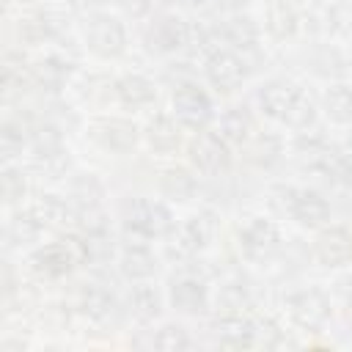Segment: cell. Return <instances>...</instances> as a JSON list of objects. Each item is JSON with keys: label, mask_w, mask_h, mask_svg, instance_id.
<instances>
[{"label": "cell", "mask_w": 352, "mask_h": 352, "mask_svg": "<svg viewBox=\"0 0 352 352\" xmlns=\"http://www.w3.org/2000/svg\"><path fill=\"white\" fill-rule=\"evenodd\" d=\"M258 107L264 116L283 121L292 129H308L316 118V107L308 99V94H302L297 85L280 82V80L258 88Z\"/></svg>", "instance_id": "obj_1"}, {"label": "cell", "mask_w": 352, "mask_h": 352, "mask_svg": "<svg viewBox=\"0 0 352 352\" xmlns=\"http://www.w3.org/2000/svg\"><path fill=\"white\" fill-rule=\"evenodd\" d=\"M121 217H124V228L135 236H143V239L165 236V234L173 231V214L160 201L129 198L121 209Z\"/></svg>", "instance_id": "obj_2"}, {"label": "cell", "mask_w": 352, "mask_h": 352, "mask_svg": "<svg viewBox=\"0 0 352 352\" xmlns=\"http://www.w3.org/2000/svg\"><path fill=\"white\" fill-rule=\"evenodd\" d=\"M85 41L99 58H118L126 50V30L116 16L96 11L85 22Z\"/></svg>", "instance_id": "obj_3"}, {"label": "cell", "mask_w": 352, "mask_h": 352, "mask_svg": "<svg viewBox=\"0 0 352 352\" xmlns=\"http://www.w3.org/2000/svg\"><path fill=\"white\" fill-rule=\"evenodd\" d=\"M88 138L113 154H126L135 148L138 143V126L126 118H116V116H99L88 124Z\"/></svg>", "instance_id": "obj_4"}, {"label": "cell", "mask_w": 352, "mask_h": 352, "mask_svg": "<svg viewBox=\"0 0 352 352\" xmlns=\"http://www.w3.org/2000/svg\"><path fill=\"white\" fill-rule=\"evenodd\" d=\"M239 250L250 261H267L280 248V231L267 217H250L239 228Z\"/></svg>", "instance_id": "obj_5"}, {"label": "cell", "mask_w": 352, "mask_h": 352, "mask_svg": "<svg viewBox=\"0 0 352 352\" xmlns=\"http://www.w3.org/2000/svg\"><path fill=\"white\" fill-rule=\"evenodd\" d=\"M190 162L206 173V176H220L223 170H228L231 165V154H228V140L217 132H198L190 140Z\"/></svg>", "instance_id": "obj_6"}, {"label": "cell", "mask_w": 352, "mask_h": 352, "mask_svg": "<svg viewBox=\"0 0 352 352\" xmlns=\"http://www.w3.org/2000/svg\"><path fill=\"white\" fill-rule=\"evenodd\" d=\"M173 116L179 118L182 126L190 129H204L212 118V102L204 88L195 82H179L173 91Z\"/></svg>", "instance_id": "obj_7"}, {"label": "cell", "mask_w": 352, "mask_h": 352, "mask_svg": "<svg viewBox=\"0 0 352 352\" xmlns=\"http://www.w3.org/2000/svg\"><path fill=\"white\" fill-rule=\"evenodd\" d=\"M286 308H289V316L305 327V330H316L322 327L327 319H330V300L322 289L316 286H308V289H300V292H292L286 297Z\"/></svg>", "instance_id": "obj_8"}, {"label": "cell", "mask_w": 352, "mask_h": 352, "mask_svg": "<svg viewBox=\"0 0 352 352\" xmlns=\"http://www.w3.org/2000/svg\"><path fill=\"white\" fill-rule=\"evenodd\" d=\"M214 228H217V220H214V212H209V209H201V212H195V214H190L182 226H179V231L173 234V253H179V256H195L198 250H204L209 242H212V236H214Z\"/></svg>", "instance_id": "obj_9"}, {"label": "cell", "mask_w": 352, "mask_h": 352, "mask_svg": "<svg viewBox=\"0 0 352 352\" xmlns=\"http://www.w3.org/2000/svg\"><path fill=\"white\" fill-rule=\"evenodd\" d=\"M77 311L94 324H113L118 322V300L102 283H80L77 289Z\"/></svg>", "instance_id": "obj_10"}, {"label": "cell", "mask_w": 352, "mask_h": 352, "mask_svg": "<svg viewBox=\"0 0 352 352\" xmlns=\"http://www.w3.org/2000/svg\"><path fill=\"white\" fill-rule=\"evenodd\" d=\"M190 41V25L176 14L157 16L146 30V44L151 52H176L187 47Z\"/></svg>", "instance_id": "obj_11"}, {"label": "cell", "mask_w": 352, "mask_h": 352, "mask_svg": "<svg viewBox=\"0 0 352 352\" xmlns=\"http://www.w3.org/2000/svg\"><path fill=\"white\" fill-rule=\"evenodd\" d=\"M204 72H206V80H209L217 91H234V88H239L242 80H245V74H248L245 60H242L236 52L220 50V47L206 55Z\"/></svg>", "instance_id": "obj_12"}, {"label": "cell", "mask_w": 352, "mask_h": 352, "mask_svg": "<svg viewBox=\"0 0 352 352\" xmlns=\"http://www.w3.org/2000/svg\"><path fill=\"white\" fill-rule=\"evenodd\" d=\"M170 305L182 314L198 316L209 308V292L204 278L192 275V272H182L170 280Z\"/></svg>", "instance_id": "obj_13"}, {"label": "cell", "mask_w": 352, "mask_h": 352, "mask_svg": "<svg viewBox=\"0 0 352 352\" xmlns=\"http://www.w3.org/2000/svg\"><path fill=\"white\" fill-rule=\"evenodd\" d=\"M314 256L324 267H341L352 258V231L344 226L322 228L314 239Z\"/></svg>", "instance_id": "obj_14"}, {"label": "cell", "mask_w": 352, "mask_h": 352, "mask_svg": "<svg viewBox=\"0 0 352 352\" xmlns=\"http://www.w3.org/2000/svg\"><path fill=\"white\" fill-rule=\"evenodd\" d=\"M77 261H80V258H77L74 248H72L66 239L50 242V245H44V248H38L36 253H30V267H33L38 275H44V278H63Z\"/></svg>", "instance_id": "obj_15"}, {"label": "cell", "mask_w": 352, "mask_h": 352, "mask_svg": "<svg viewBox=\"0 0 352 352\" xmlns=\"http://www.w3.org/2000/svg\"><path fill=\"white\" fill-rule=\"evenodd\" d=\"M212 333L220 346L250 349L256 344V322H250L248 316H223L220 314L217 322L212 324Z\"/></svg>", "instance_id": "obj_16"}, {"label": "cell", "mask_w": 352, "mask_h": 352, "mask_svg": "<svg viewBox=\"0 0 352 352\" xmlns=\"http://www.w3.org/2000/svg\"><path fill=\"white\" fill-rule=\"evenodd\" d=\"M19 30V38L28 41V44H44V41H52L60 36L63 30V16H58L55 11H33L28 16L19 19L16 25Z\"/></svg>", "instance_id": "obj_17"}, {"label": "cell", "mask_w": 352, "mask_h": 352, "mask_svg": "<svg viewBox=\"0 0 352 352\" xmlns=\"http://www.w3.org/2000/svg\"><path fill=\"white\" fill-rule=\"evenodd\" d=\"M30 209L41 220L44 228H58V231L77 228V209L69 201H63L60 195H41Z\"/></svg>", "instance_id": "obj_18"}, {"label": "cell", "mask_w": 352, "mask_h": 352, "mask_svg": "<svg viewBox=\"0 0 352 352\" xmlns=\"http://www.w3.org/2000/svg\"><path fill=\"white\" fill-rule=\"evenodd\" d=\"M289 214L305 226V228H316L322 226L324 220H330V204L314 192V190H297L294 198H292V206H289Z\"/></svg>", "instance_id": "obj_19"}, {"label": "cell", "mask_w": 352, "mask_h": 352, "mask_svg": "<svg viewBox=\"0 0 352 352\" xmlns=\"http://www.w3.org/2000/svg\"><path fill=\"white\" fill-rule=\"evenodd\" d=\"M113 94L126 107H146L154 102V82L143 74H124L113 82Z\"/></svg>", "instance_id": "obj_20"}, {"label": "cell", "mask_w": 352, "mask_h": 352, "mask_svg": "<svg viewBox=\"0 0 352 352\" xmlns=\"http://www.w3.org/2000/svg\"><path fill=\"white\" fill-rule=\"evenodd\" d=\"M30 74L33 82L41 85L44 91H60L72 74V60H66L63 55H47L36 66H30Z\"/></svg>", "instance_id": "obj_21"}, {"label": "cell", "mask_w": 352, "mask_h": 352, "mask_svg": "<svg viewBox=\"0 0 352 352\" xmlns=\"http://www.w3.org/2000/svg\"><path fill=\"white\" fill-rule=\"evenodd\" d=\"M118 267L121 272L129 278V280H146L157 272V258L148 248L143 245H126L121 250V258H118Z\"/></svg>", "instance_id": "obj_22"}, {"label": "cell", "mask_w": 352, "mask_h": 352, "mask_svg": "<svg viewBox=\"0 0 352 352\" xmlns=\"http://www.w3.org/2000/svg\"><path fill=\"white\" fill-rule=\"evenodd\" d=\"M33 129H36V126L30 124V118H19V116L6 118V121H3V129H0V151H3V157L11 160V157H16L25 146H30Z\"/></svg>", "instance_id": "obj_23"}, {"label": "cell", "mask_w": 352, "mask_h": 352, "mask_svg": "<svg viewBox=\"0 0 352 352\" xmlns=\"http://www.w3.org/2000/svg\"><path fill=\"white\" fill-rule=\"evenodd\" d=\"M146 140H148V146L154 151H162V154L173 151L179 146V126H176V121L168 113H157L148 121V126H146Z\"/></svg>", "instance_id": "obj_24"}, {"label": "cell", "mask_w": 352, "mask_h": 352, "mask_svg": "<svg viewBox=\"0 0 352 352\" xmlns=\"http://www.w3.org/2000/svg\"><path fill=\"white\" fill-rule=\"evenodd\" d=\"M129 311L138 322H154L162 311V300H160V292L148 283H138L132 286L129 292Z\"/></svg>", "instance_id": "obj_25"}, {"label": "cell", "mask_w": 352, "mask_h": 352, "mask_svg": "<svg viewBox=\"0 0 352 352\" xmlns=\"http://www.w3.org/2000/svg\"><path fill=\"white\" fill-rule=\"evenodd\" d=\"M28 82H33V74L25 69V60L16 58L14 52H6V58H3V77H0L3 96L6 99L19 96L28 88Z\"/></svg>", "instance_id": "obj_26"}, {"label": "cell", "mask_w": 352, "mask_h": 352, "mask_svg": "<svg viewBox=\"0 0 352 352\" xmlns=\"http://www.w3.org/2000/svg\"><path fill=\"white\" fill-rule=\"evenodd\" d=\"M41 228H44V226H41V220L33 214V209L19 212V214H14V217L8 220V226H6V242H8L11 248H16V245H30V242L38 239Z\"/></svg>", "instance_id": "obj_27"}, {"label": "cell", "mask_w": 352, "mask_h": 352, "mask_svg": "<svg viewBox=\"0 0 352 352\" xmlns=\"http://www.w3.org/2000/svg\"><path fill=\"white\" fill-rule=\"evenodd\" d=\"M160 187H162V192H165L168 198H173V201H190V198L195 195V190H198V182H195V176H190V170H184V168H168V170H162V176H160Z\"/></svg>", "instance_id": "obj_28"}, {"label": "cell", "mask_w": 352, "mask_h": 352, "mask_svg": "<svg viewBox=\"0 0 352 352\" xmlns=\"http://www.w3.org/2000/svg\"><path fill=\"white\" fill-rule=\"evenodd\" d=\"M267 28L275 38H289L297 30V14L286 0H270L267 6Z\"/></svg>", "instance_id": "obj_29"}, {"label": "cell", "mask_w": 352, "mask_h": 352, "mask_svg": "<svg viewBox=\"0 0 352 352\" xmlns=\"http://www.w3.org/2000/svg\"><path fill=\"white\" fill-rule=\"evenodd\" d=\"M220 30H223L226 41H231L234 47H242V50H250L258 41V28L250 16H231L220 25Z\"/></svg>", "instance_id": "obj_30"}, {"label": "cell", "mask_w": 352, "mask_h": 352, "mask_svg": "<svg viewBox=\"0 0 352 352\" xmlns=\"http://www.w3.org/2000/svg\"><path fill=\"white\" fill-rule=\"evenodd\" d=\"M250 132H253V118L245 107H231L220 118V135L228 143H245L250 138Z\"/></svg>", "instance_id": "obj_31"}, {"label": "cell", "mask_w": 352, "mask_h": 352, "mask_svg": "<svg viewBox=\"0 0 352 352\" xmlns=\"http://www.w3.org/2000/svg\"><path fill=\"white\" fill-rule=\"evenodd\" d=\"M250 308V292L242 283H226L217 292V314L223 316H245Z\"/></svg>", "instance_id": "obj_32"}, {"label": "cell", "mask_w": 352, "mask_h": 352, "mask_svg": "<svg viewBox=\"0 0 352 352\" xmlns=\"http://www.w3.org/2000/svg\"><path fill=\"white\" fill-rule=\"evenodd\" d=\"M324 110L338 124H352V88L349 85H333L324 94Z\"/></svg>", "instance_id": "obj_33"}, {"label": "cell", "mask_w": 352, "mask_h": 352, "mask_svg": "<svg viewBox=\"0 0 352 352\" xmlns=\"http://www.w3.org/2000/svg\"><path fill=\"white\" fill-rule=\"evenodd\" d=\"M33 168H36L44 179H60V176H66V170L72 168V160H69V151L60 146V148H55V151H50V154L33 157Z\"/></svg>", "instance_id": "obj_34"}, {"label": "cell", "mask_w": 352, "mask_h": 352, "mask_svg": "<svg viewBox=\"0 0 352 352\" xmlns=\"http://www.w3.org/2000/svg\"><path fill=\"white\" fill-rule=\"evenodd\" d=\"M278 154H280V140L275 135H258L248 148V160L258 168H270L278 160Z\"/></svg>", "instance_id": "obj_35"}, {"label": "cell", "mask_w": 352, "mask_h": 352, "mask_svg": "<svg viewBox=\"0 0 352 352\" xmlns=\"http://www.w3.org/2000/svg\"><path fill=\"white\" fill-rule=\"evenodd\" d=\"M25 190H28V179H25L22 168L6 165L3 173H0V192H3V201H6V204H16V201L25 198Z\"/></svg>", "instance_id": "obj_36"}, {"label": "cell", "mask_w": 352, "mask_h": 352, "mask_svg": "<svg viewBox=\"0 0 352 352\" xmlns=\"http://www.w3.org/2000/svg\"><path fill=\"white\" fill-rule=\"evenodd\" d=\"M72 195L80 201V206H99V198L104 195V187L94 173H80L72 182Z\"/></svg>", "instance_id": "obj_37"}, {"label": "cell", "mask_w": 352, "mask_h": 352, "mask_svg": "<svg viewBox=\"0 0 352 352\" xmlns=\"http://www.w3.org/2000/svg\"><path fill=\"white\" fill-rule=\"evenodd\" d=\"M151 344H154L157 349L173 352V349H190V346H192V338H190V333H187L182 324H162V327L157 330V336L151 338Z\"/></svg>", "instance_id": "obj_38"}, {"label": "cell", "mask_w": 352, "mask_h": 352, "mask_svg": "<svg viewBox=\"0 0 352 352\" xmlns=\"http://www.w3.org/2000/svg\"><path fill=\"white\" fill-rule=\"evenodd\" d=\"M118 6L129 14V16H146L148 14V8H151V0H118Z\"/></svg>", "instance_id": "obj_39"}, {"label": "cell", "mask_w": 352, "mask_h": 352, "mask_svg": "<svg viewBox=\"0 0 352 352\" xmlns=\"http://www.w3.org/2000/svg\"><path fill=\"white\" fill-rule=\"evenodd\" d=\"M338 292H341L344 302L352 308V275H344V278L338 280Z\"/></svg>", "instance_id": "obj_40"}, {"label": "cell", "mask_w": 352, "mask_h": 352, "mask_svg": "<svg viewBox=\"0 0 352 352\" xmlns=\"http://www.w3.org/2000/svg\"><path fill=\"white\" fill-rule=\"evenodd\" d=\"M190 3H195L198 8H214V6H220L223 0H190Z\"/></svg>", "instance_id": "obj_41"}, {"label": "cell", "mask_w": 352, "mask_h": 352, "mask_svg": "<svg viewBox=\"0 0 352 352\" xmlns=\"http://www.w3.org/2000/svg\"><path fill=\"white\" fill-rule=\"evenodd\" d=\"M165 3H182V0H165Z\"/></svg>", "instance_id": "obj_42"}]
</instances>
